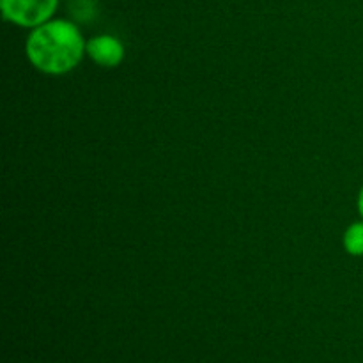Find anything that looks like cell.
<instances>
[{"label": "cell", "mask_w": 363, "mask_h": 363, "mask_svg": "<svg viewBox=\"0 0 363 363\" xmlns=\"http://www.w3.org/2000/svg\"><path fill=\"white\" fill-rule=\"evenodd\" d=\"M59 0H0L7 21L20 27H39L55 13Z\"/></svg>", "instance_id": "cell-2"}, {"label": "cell", "mask_w": 363, "mask_h": 363, "mask_svg": "<svg viewBox=\"0 0 363 363\" xmlns=\"http://www.w3.org/2000/svg\"><path fill=\"white\" fill-rule=\"evenodd\" d=\"M87 43L77 25L53 20L34 28L27 39V57L35 69L46 74H64L80 64Z\"/></svg>", "instance_id": "cell-1"}, {"label": "cell", "mask_w": 363, "mask_h": 363, "mask_svg": "<svg viewBox=\"0 0 363 363\" xmlns=\"http://www.w3.org/2000/svg\"><path fill=\"white\" fill-rule=\"evenodd\" d=\"M85 52L98 66L103 67H116L124 59L123 43L113 35H98V38L89 39Z\"/></svg>", "instance_id": "cell-3"}, {"label": "cell", "mask_w": 363, "mask_h": 363, "mask_svg": "<svg viewBox=\"0 0 363 363\" xmlns=\"http://www.w3.org/2000/svg\"><path fill=\"white\" fill-rule=\"evenodd\" d=\"M358 208H360V213H362V216H363V188H362V191H360V197H358Z\"/></svg>", "instance_id": "cell-5"}, {"label": "cell", "mask_w": 363, "mask_h": 363, "mask_svg": "<svg viewBox=\"0 0 363 363\" xmlns=\"http://www.w3.org/2000/svg\"><path fill=\"white\" fill-rule=\"evenodd\" d=\"M344 247L347 254L363 255V222H357L347 227L344 234Z\"/></svg>", "instance_id": "cell-4"}]
</instances>
